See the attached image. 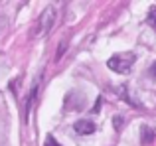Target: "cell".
<instances>
[{
  "label": "cell",
  "mask_w": 156,
  "mask_h": 146,
  "mask_svg": "<svg viewBox=\"0 0 156 146\" xmlns=\"http://www.w3.org/2000/svg\"><path fill=\"white\" fill-rule=\"evenodd\" d=\"M134 61H136V55L134 54H117L107 61V65L117 73H129L130 67L134 65Z\"/></svg>",
  "instance_id": "cell-1"
},
{
  "label": "cell",
  "mask_w": 156,
  "mask_h": 146,
  "mask_svg": "<svg viewBox=\"0 0 156 146\" xmlns=\"http://www.w3.org/2000/svg\"><path fill=\"white\" fill-rule=\"evenodd\" d=\"M53 24H55V8H53V6H46V8H44V12L40 14V18H38V30L34 32V36H46V34H50V30L53 28Z\"/></svg>",
  "instance_id": "cell-2"
},
{
  "label": "cell",
  "mask_w": 156,
  "mask_h": 146,
  "mask_svg": "<svg viewBox=\"0 0 156 146\" xmlns=\"http://www.w3.org/2000/svg\"><path fill=\"white\" fill-rule=\"evenodd\" d=\"M73 128H75L77 134H93L95 132V123L87 119H81V120H75Z\"/></svg>",
  "instance_id": "cell-3"
},
{
  "label": "cell",
  "mask_w": 156,
  "mask_h": 146,
  "mask_svg": "<svg viewBox=\"0 0 156 146\" xmlns=\"http://www.w3.org/2000/svg\"><path fill=\"white\" fill-rule=\"evenodd\" d=\"M38 89H40V77L36 79V83L32 85V91H30V95H28V99H26V111H24V120H28V116H30V107H32V103H34L36 95H38Z\"/></svg>",
  "instance_id": "cell-4"
},
{
  "label": "cell",
  "mask_w": 156,
  "mask_h": 146,
  "mask_svg": "<svg viewBox=\"0 0 156 146\" xmlns=\"http://www.w3.org/2000/svg\"><path fill=\"white\" fill-rule=\"evenodd\" d=\"M152 140H154V128H150V127H142L140 142H142V144H150Z\"/></svg>",
  "instance_id": "cell-5"
},
{
  "label": "cell",
  "mask_w": 156,
  "mask_h": 146,
  "mask_svg": "<svg viewBox=\"0 0 156 146\" xmlns=\"http://www.w3.org/2000/svg\"><path fill=\"white\" fill-rule=\"evenodd\" d=\"M63 50H67V40H61L59 47H57V54H55V59H57V61H59L61 55H63Z\"/></svg>",
  "instance_id": "cell-6"
},
{
  "label": "cell",
  "mask_w": 156,
  "mask_h": 146,
  "mask_svg": "<svg viewBox=\"0 0 156 146\" xmlns=\"http://www.w3.org/2000/svg\"><path fill=\"white\" fill-rule=\"evenodd\" d=\"M146 22H148L150 26L156 28V8H152V10L148 12V18H146Z\"/></svg>",
  "instance_id": "cell-7"
},
{
  "label": "cell",
  "mask_w": 156,
  "mask_h": 146,
  "mask_svg": "<svg viewBox=\"0 0 156 146\" xmlns=\"http://www.w3.org/2000/svg\"><path fill=\"white\" fill-rule=\"evenodd\" d=\"M46 146H59V144H57V140L53 138V136H48V138H46Z\"/></svg>",
  "instance_id": "cell-8"
},
{
  "label": "cell",
  "mask_w": 156,
  "mask_h": 146,
  "mask_svg": "<svg viewBox=\"0 0 156 146\" xmlns=\"http://www.w3.org/2000/svg\"><path fill=\"white\" fill-rule=\"evenodd\" d=\"M150 71H152V75L156 77V63H154V65H152V67H150Z\"/></svg>",
  "instance_id": "cell-9"
}]
</instances>
